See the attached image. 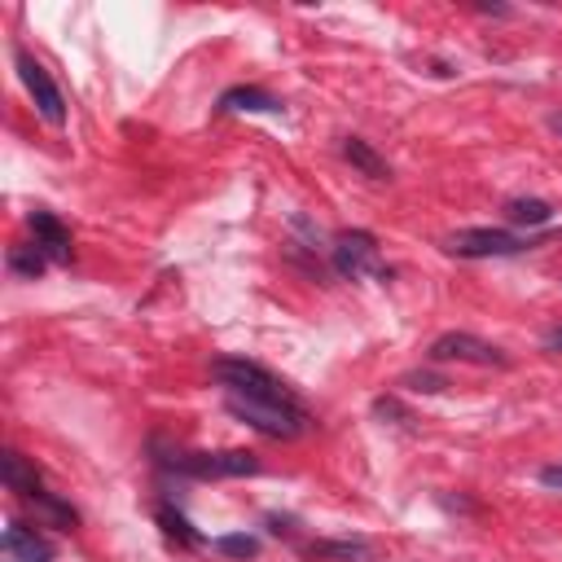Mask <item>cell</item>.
<instances>
[{
    "mask_svg": "<svg viewBox=\"0 0 562 562\" xmlns=\"http://www.w3.org/2000/svg\"><path fill=\"white\" fill-rule=\"evenodd\" d=\"M549 127H553V132L562 136V110H558V114H549Z\"/></svg>",
    "mask_w": 562,
    "mask_h": 562,
    "instance_id": "cb8c5ba5",
    "label": "cell"
},
{
    "mask_svg": "<svg viewBox=\"0 0 562 562\" xmlns=\"http://www.w3.org/2000/svg\"><path fill=\"white\" fill-rule=\"evenodd\" d=\"M167 470L189 474V479H246L259 474V457L250 448H220V452H167Z\"/></svg>",
    "mask_w": 562,
    "mask_h": 562,
    "instance_id": "3957f363",
    "label": "cell"
},
{
    "mask_svg": "<svg viewBox=\"0 0 562 562\" xmlns=\"http://www.w3.org/2000/svg\"><path fill=\"white\" fill-rule=\"evenodd\" d=\"M426 356H430L435 364H439V360H465V364H483V369H509V356H505L496 342H487V338H479V334H465V329L439 334Z\"/></svg>",
    "mask_w": 562,
    "mask_h": 562,
    "instance_id": "52a82bcc",
    "label": "cell"
},
{
    "mask_svg": "<svg viewBox=\"0 0 562 562\" xmlns=\"http://www.w3.org/2000/svg\"><path fill=\"white\" fill-rule=\"evenodd\" d=\"M479 13H496V18H509V9H505V4H479Z\"/></svg>",
    "mask_w": 562,
    "mask_h": 562,
    "instance_id": "603a6c76",
    "label": "cell"
},
{
    "mask_svg": "<svg viewBox=\"0 0 562 562\" xmlns=\"http://www.w3.org/2000/svg\"><path fill=\"white\" fill-rule=\"evenodd\" d=\"M540 347H544V351H562V325H549V329L540 334Z\"/></svg>",
    "mask_w": 562,
    "mask_h": 562,
    "instance_id": "7402d4cb",
    "label": "cell"
},
{
    "mask_svg": "<svg viewBox=\"0 0 562 562\" xmlns=\"http://www.w3.org/2000/svg\"><path fill=\"white\" fill-rule=\"evenodd\" d=\"M540 487H549V492H562V461L558 465H540Z\"/></svg>",
    "mask_w": 562,
    "mask_h": 562,
    "instance_id": "44dd1931",
    "label": "cell"
},
{
    "mask_svg": "<svg viewBox=\"0 0 562 562\" xmlns=\"http://www.w3.org/2000/svg\"><path fill=\"white\" fill-rule=\"evenodd\" d=\"M0 479H4V487H9V492H18L22 501H35V496L44 492L40 474H35L18 452H4V461H0Z\"/></svg>",
    "mask_w": 562,
    "mask_h": 562,
    "instance_id": "4fadbf2b",
    "label": "cell"
},
{
    "mask_svg": "<svg viewBox=\"0 0 562 562\" xmlns=\"http://www.w3.org/2000/svg\"><path fill=\"white\" fill-rule=\"evenodd\" d=\"M342 158L360 171V176H369V180H391V167H386V158L364 140V136H342Z\"/></svg>",
    "mask_w": 562,
    "mask_h": 562,
    "instance_id": "7c38bea8",
    "label": "cell"
},
{
    "mask_svg": "<svg viewBox=\"0 0 562 562\" xmlns=\"http://www.w3.org/2000/svg\"><path fill=\"white\" fill-rule=\"evenodd\" d=\"M329 263H334V272L347 277V281H360V277L391 281V268L382 263L378 237L364 233V228H342V233L329 241Z\"/></svg>",
    "mask_w": 562,
    "mask_h": 562,
    "instance_id": "277c9868",
    "label": "cell"
},
{
    "mask_svg": "<svg viewBox=\"0 0 562 562\" xmlns=\"http://www.w3.org/2000/svg\"><path fill=\"white\" fill-rule=\"evenodd\" d=\"M373 417H378V422H391V426H408V422H413V413H408L395 395H378V400H373Z\"/></svg>",
    "mask_w": 562,
    "mask_h": 562,
    "instance_id": "ffe728a7",
    "label": "cell"
},
{
    "mask_svg": "<svg viewBox=\"0 0 562 562\" xmlns=\"http://www.w3.org/2000/svg\"><path fill=\"white\" fill-rule=\"evenodd\" d=\"M211 378L224 386V395H246V400H268V404L303 408V400L290 391V382H281L277 373H268V369L255 364V360L220 356V360H211Z\"/></svg>",
    "mask_w": 562,
    "mask_h": 562,
    "instance_id": "6da1fadb",
    "label": "cell"
},
{
    "mask_svg": "<svg viewBox=\"0 0 562 562\" xmlns=\"http://www.w3.org/2000/svg\"><path fill=\"white\" fill-rule=\"evenodd\" d=\"M443 250L457 259H509V255L531 250V237L509 233V228H457L443 241Z\"/></svg>",
    "mask_w": 562,
    "mask_h": 562,
    "instance_id": "5b68a950",
    "label": "cell"
},
{
    "mask_svg": "<svg viewBox=\"0 0 562 562\" xmlns=\"http://www.w3.org/2000/svg\"><path fill=\"white\" fill-rule=\"evenodd\" d=\"M13 66H18V79H22V88L31 92L40 119L53 123V127H61V123H66V101H61V88L53 83V75H48L26 48H13Z\"/></svg>",
    "mask_w": 562,
    "mask_h": 562,
    "instance_id": "8992f818",
    "label": "cell"
},
{
    "mask_svg": "<svg viewBox=\"0 0 562 562\" xmlns=\"http://www.w3.org/2000/svg\"><path fill=\"white\" fill-rule=\"evenodd\" d=\"M0 544H4V553L9 558H18V562H48V540L35 531V527H26V522H9L4 527V536H0Z\"/></svg>",
    "mask_w": 562,
    "mask_h": 562,
    "instance_id": "8fae6325",
    "label": "cell"
},
{
    "mask_svg": "<svg viewBox=\"0 0 562 562\" xmlns=\"http://www.w3.org/2000/svg\"><path fill=\"white\" fill-rule=\"evenodd\" d=\"M224 408L246 422L250 430L268 435V439H299L312 426L307 408H285V404H268V400H246V395H224Z\"/></svg>",
    "mask_w": 562,
    "mask_h": 562,
    "instance_id": "7a4b0ae2",
    "label": "cell"
},
{
    "mask_svg": "<svg viewBox=\"0 0 562 562\" xmlns=\"http://www.w3.org/2000/svg\"><path fill=\"white\" fill-rule=\"evenodd\" d=\"M154 518H158V527H162V536H167V540H176V544H184V549H202V544H206V540H202V531H198V527H193L176 505L158 501Z\"/></svg>",
    "mask_w": 562,
    "mask_h": 562,
    "instance_id": "5bb4252c",
    "label": "cell"
},
{
    "mask_svg": "<svg viewBox=\"0 0 562 562\" xmlns=\"http://www.w3.org/2000/svg\"><path fill=\"white\" fill-rule=\"evenodd\" d=\"M505 220L509 224H522V228H540L553 220V206L544 198H509L505 202Z\"/></svg>",
    "mask_w": 562,
    "mask_h": 562,
    "instance_id": "9a60e30c",
    "label": "cell"
},
{
    "mask_svg": "<svg viewBox=\"0 0 562 562\" xmlns=\"http://www.w3.org/2000/svg\"><path fill=\"white\" fill-rule=\"evenodd\" d=\"M9 562H18V558H9Z\"/></svg>",
    "mask_w": 562,
    "mask_h": 562,
    "instance_id": "d4e9b609",
    "label": "cell"
},
{
    "mask_svg": "<svg viewBox=\"0 0 562 562\" xmlns=\"http://www.w3.org/2000/svg\"><path fill=\"white\" fill-rule=\"evenodd\" d=\"M44 268H48V259L40 255V246H13V250H9V272H18V277H31V281H35Z\"/></svg>",
    "mask_w": 562,
    "mask_h": 562,
    "instance_id": "e0dca14e",
    "label": "cell"
},
{
    "mask_svg": "<svg viewBox=\"0 0 562 562\" xmlns=\"http://www.w3.org/2000/svg\"><path fill=\"white\" fill-rule=\"evenodd\" d=\"M312 558L321 562H378V544L360 540V536H334V540H312L307 544Z\"/></svg>",
    "mask_w": 562,
    "mask_h": 562,
    "instance_id": "9c48e42d",
    "label": "cell"
},
{
    "mask_svg": "<svg viewBox=\"0 0 562 562\" xmlns=\"http://www.w3.org/2000/svg\"><path fill=\"white\" fill-rule=\"evenodd\" d=\"M31 233L48 263H70V233L53 211H31Z\"/></svg>",
    "mask_w": 562,
    "mask_h": 562,
    "instance_id": "ba28073f",
    "label": "cell"
},
{
    "mask_svg": "<svg viewBox=\"0 0 562 562\" xmlns=\"http://www.w3.org/2000/svg\"><path fill=\"white\" fill-rule=\"evenodd\" d=\"M215 110H220V114H237V110H246V114H281L285 105H281V97H272V92H263V88L237 83V88H228V92L220 97Z\"/></svg>",
    "mask_w": 562,
    "mask_h": 562,
    "instance_id": "30bf717a",
    "label": "cell"
},
{
    "mask_svg": "<svg viewBox=\"0 0 562 562\" xmlns=\"http://www.w3.org/2000/svg\"><path fill=\"white\" fill-rule=\"evenodd\" d=\"M211 549H215V553H224V558H241V562H246V558H255V553H259V540H255V536H246V531H233V536H215V540H211Z\"/></svg>",
    "mask_w": 562,
    "mask_h": 562,
    "instance_id": "ac0fdd59",
    "label": "cell"
},
{
    "mask_svg": "<svg viewBox=\"0 0 562 562\" xmlns=\"http://www.w3.org/2000/svg\"><path fill=\"white\" fill-rule=\"evenodd\" d=\"M26 505H35V514H44V518H48L53 527H61V531H70V527L79 522V514H75L61 496H53V492H40V496H35V501H26Z\"/></svg>",
    "mask_w": 562,
    "mask_h": 562,
    "instance_id": "2e32d148",
    "label": "cell"
},
{
    "mask_svg": "<svg viewBox=\"0 0 562 562\" xmlns=\"http://www.w3.org/2000/svg\"><path fill=\"white\" fill-rule=\"evenodd\" d=\"M400 386L422 391V395H439V391L448 386V378H443V373H435V369H413V373H404V378H400Z\"/></svg>",
    "mask_w": 562,
    "mask_h": 562,
    "instance_id": "d6986e66",
    "label": "cell"
}]
</instances>
